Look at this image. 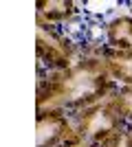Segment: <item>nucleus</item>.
<instances>
[{
	"mask_svg": "<svg viewBox=\"0 0 132 147\" xmlns=\"http://www.w3.org/2000/svg\"><path fill=\"white\" fill-rule=\"evenodd\" d=\"M104 44L112 51H132V16H114L104 24Z\"/></svg>",
	"mask_w": 132,
	"mask_h": 147,
	"instance_id": "obj_7",
	"label": "nucleus"
},
{
	"mask_svg": "<svg viewBox=\"0 0 132 147\" xmlns=\"http://www.w3.org/2000/svg\"><path fill=\"white\" fill-rule=\"evenodd\" d=\"M77 132L73 117L66 112H38L35 117V147H62Z\"/></svg>",
	"mask_w": 132,
	"mask_h": 147,
	"instance_id": "obj_4",
	"label": "nucleus"
},
{
	"mask_svg": "<svg viewBox=\"0 0 132 147\" xmlns=\"http://www.w3.org/2000/svg\"><path fill=\"white\" fill-rule=\"evenodd\" d=\"M117 86L119 84L112 79L95 46H88L82 49V59L66 70H55V73L38 70L35 112L55 110L73 117L108 99L117 90Z\"/></svg>",
	"mask_w": 132,
	"mask_h": 147,
	"instance_id": "obj_1",
	"label": "nucleus"
},
{
	"mask_svg": "<svg viewBox=\"0 0 132 147\" xmlns=\"http://www.w3.org/2000/svg\"><path fill=\"white\" fill-rule=\"evenodd\" d=\"M95 51L119 86H132V51H112L106 44H95Z\"/></svg>",
	"mask_w": 132,
	"mask_h": 147,
	"instance_id": "obj_6",
	"label": "nucleus"
},
{
	"mask_svg": "<svg viewBox=\"0 0 132 147\" xmlns=\"http://www.w3.org/2000/svg\"><path fill=\"white\" fill-rule=\"evenodd\" d=\"M79 16V5L73 0H38L35 2V22H44L49 26L70 24Z\"/></svg>",
	"mask_w": 132,
	"mask_h": 147,
	"instance_id": "obj_5",
	"label": "nucleus"
},
{
	"mask_svg": "<svg viewBox=\"0 0 132 147\" xmlns=\"http://www.w3.org/2000/svg\"><path fill=\"white\" fill-rule=\"evenodd\" d=\"M93 147H132V127L126 125V127H119L106 134L104 138L95 141Z\"/></svg>",
	"mask_w": 132,
	"mask_h": 147,
	"instance_id": "obj_9",
	"label": "nucleus"
},
{
	"mask_svg": "<svg viewBox=\"0 0 132 147\" xmlns=\"http://www.w3.org/2000/svg\"><path fill=\"white\" fill-rule=\"evenodd\" d=\"M130 127H132V125H130Z\"/></svg>",
	"mask_w": 132,
	"mask_h": 147,
	"instance_id": "obj_12",
	"label": "nucleus"
},
{
	"mask_svg": "<svg viewBox=\"0 0 132 147\" xmlns=\"http://www.w3.org/2000/svg\"><path fill=\"white\" fill-rule=\"evenodd\" d=\"M35 55L38 70H66L82 59V49L64 29L35 22Z\"/></svg>",
	"mask_w": 132,
	"mask_h": 147,
	"instance_id": "obj_2",
	"label": "nucleus"
},
{
	"mask_svg": "<svg viewBox=\"0 0 132 147\" xmlns=\"http://www.w3.org/2000/svg\"><path fill=\"white\" fill-rule=\"evenodd\" d=\"M62 147H93V143L90 141H86V138H84L82 134H79V132H75V134L70 136L68 141L64 143Z\"/></svg>",
	"mask_w": 132,
	"mask_h": 147,
	"instance_id": "obj_10",
	"label": "nucleus"
},
{
	"mask_svg": "<svg viewBox=\"0 0 132 147\" xmlns=\"http://www.w3.org/2000/svg\"><path fill=\"white\" fill-rule=\"evenodd\" d=\"M73 123H75L77 132L90 143L99 141V138H104L106 134H110V132H114L119 127H126L123 119L112 108L110 99H104L99 103L73 114Z\"/></svg>",
	"mask_w": 132,
	"mask_h": 147,
	"instance_id": "obj_3",
	"label": "nucleus"
},
{
	"mask_svg": "<svg viewBox=\"0 0 132 147\" xmlns=\"http://www.w3.org/2000/svg\"><path fill=\"white\" fill-rule=\"evenodd\" d=\"M130 16H132V5H130Z\"/></svg>",
	"mask_w": 132,
	"mask_h": 147,
	"instance_id": "obj_11",
	"label": "nucleus"
},
{
	"mask_svg": "<svg viewBox=\"0 0 132 147\" xmlns=\"http://www.w3.org/2000/svg\"><path fill=\"white\" fill-rule=\"evenodd\" d=\"M110 103L117 110L126 125H132V86H117V90L110 94Z\"/></svg>",
	"mask_w": 132,
	"mask_h": 147,
	"instance_id": "obj_8",
	"label": "nucleus"
}]
</instances>
